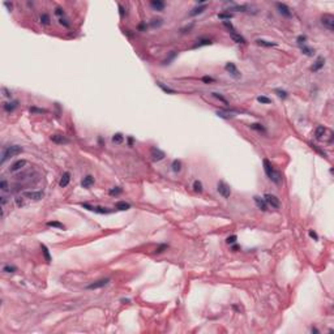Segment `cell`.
Masks as SVG:
<instances>
[{
  "label": "cell",
  "instance_id": "1",
  "mask_svg": "<svg viewBox=\"0 0 334 334\" xmlns=\"http://www.w3.org/2000/svg\"><path fill=\"white\" fill-rule=\"evenodd\" d=\"M262 163H264V170H265L266 176H268L273 183H275V184H279V183L282 182L281 174H279L278 171H275V170H274V167H273V165L270 163V160H269V159H264Z\"/></svg>",
  "mask_w": 334,
  "mask_h": 334
},
{
  "label": "cell",
  "instance_id": "2",
  "mask_svg": "<svg viewBox=\"0 0 334 334\" xmlns=\"http://www.w3.org/2000/svg\"><path fill=\"white\" fill-rule=\"evenodd\" d=\"M22 153V147L19 146V145H9V146H6L1 152V163H4L7 159L12 157H16V155L21 154Z\"/></svg>",
  "mask_w": 334,
  "mask_h": 334
},
{
  "label": "cell",
  "instance_id": "3",
  "mask_svg": "<svg viewBox=\"0 0 334 334\" xmlns=\"http://www.w3.org/2000/svg\"><path fill=\"white\" fill-rule=\"evenodd\" d=\"M264 200H265V202L268 204V206H271L273 209H279V206H281L279 198L277 197V196L271 195V193H266V195L264 196Z\"/></svg>",
  "mask_w": 334,
  "mask_h": 334
},
{
  "label": "cell",
  "instance_id": "4",
  "mask_svg": "<svg viewBox=\"0 0 334 334\" xmlns=\"http://www.w3.org/2000/svg\"><path fill=\"white\" fill-rule=\"evenodd\" d=\"M217 191H218L219 195L225 198H229L230 195H231V188H230V185H227L225 182H219L218 184H217Z\"/></svg>",
  "mask_w": 334,
  "mask_h": 334
},
{
  "label": "cell",
  "instance_id": "5",
  "mask_svg": "<svg viewBox=\"0 0 334 334\" xmlns=\"http://www.w3.org/2000/svg\"><path fill=\"white\" fill-rule=\"evenodd\" d=\"M321 24L329 30V32H333L334 30V17L331 14H324L322 19H321Z\"/></svg>",
  "mask_w": 334,
  "mask_h": 334
},
{
  "label": "cell",
  "instance_id": "6",
  "mask_svg": "<svg viewBox=\"0 0 334 334\" xmlns=\"http://www.w3.org/2000/svg\"><path fill=\"white\" fill-rule=\"evenodd\" d=\"M225 69L227 71V73L230 74L231 77H234V79H240V76H242V73L239 72V69L236 68V65H235L234 63H227L226 65H225Z\"/></svg>",
  "mask_w": 334,
  "mask_h": 334
},
{
  "label": "cell",
  "instance_id": "7",
  "mask_svg": "<svg viewBox=\"0 0 334 334\" xmlns=\"http://www.w3.org/2000/svg\"><path fill=\"white\" fill-rule=\"evenodd\" d=\"M108 282H110V279H108V278H103V279H99V281H97V282H93V283L87 284L86 289H87V290L102 289V287H105L106 284H108Z\"/></svg>",
  "mask_w": 334,
  "mask_h": 334
},
{
  "label": "cell",
  "instance_id": "8",
  "mask_svg": "<svg viewBox=\"0 0 334 334\" xmlns=\"http://www.w3.org/2000/svg\"><path fill=\"white\" fill-rule=\"evenodd\" d=\"M275 6H277V8H278L279 13H281L282 16L287 17V19H290V17L292 16V12H291V9H290L289 7L286 6V4H283V3H277Z\"/></svg>",
  "mask_w": 334,
  "mask_h": 334
},
{
  "label": "cell",
  "instance_id": "9",
  "mask_svg": "<svg viewBox=\"0 0 334 334\" xmlns=\"http://www.w3.org/2000/svg\"><path fill=\"white\" fill-rule=\"evenodd\" d=\"M24 196L28 198H30V200H34V201H38V200H42L43 196H45V193L41 192V191H37V192H34V191H29V192H24Z\"/></svg>",
  "mask_w": 334,
  "mask_h": 334
},
{
  "label": "cell",
  "instance_id": "10",
  "mask_svg": "<svg viewBox=\"0 0 334 334\" xmlns=\"http://www.w3.org/2000/svg\"><path fill=\"white\" fill-rule=\"evenodd\" d=\"M150 153H152V157H153V160H162L163 158L166 157L165 152H162L160 149H158V147H152V150H150Z\"/></svg>",
  "mask_w": 334,
  "mask_h": 334
},
{
  "label": "cell",
  "instance_id": "11",
  "mask_svg": "<svg viewBox=\"0 0 334 334\" xmlns=\"http://www.w3.org/2000/svg\"><path fill=\"white\" fill-rule=\"evenodd\" d=\"M253 200H255L256 205H257V208L260 209V210H262V211H266V210H268V204L265 202L264 197L261 198L260 196H255V197H253Z\"/></svg>",
  "mask_w": 334,
  "mask_h": 334
},
{
  "label": "cell",
  "instance_id": "12",
  "mask_svg": "<svg viewBox=\"0 0 334 334\" xmlns=\"http://www.w3.org/2000/svg\"><path fill=\"white\" fill-rule=\"evenodd\" d=\"M324 64H325V59L322 58V56H318L317 60L313 63L312 68H311V71L312 72H318L321 68H324Z\"/></svg>",
  "mask_w": 334,
  "mask_h": 334
},
{
  "label": "cell",
  "instance_id": "13",
  "mask_svg": "<svg viewBox=\"0 0 334 334\" xmlns=\"http://www.w3.org/2000/svg\"><path fill=\"white\" fill-rule=\"evenodd\" d=\"M150 7H152L154 11L162 12L163 9H165L166 4L163 3V1H160V0H152V1H150Z\"/></svg>",
  "mask_w": 334,
  "mask_h": 334
},
{
  "label": "cell",
  "instance_id": "14",
  "mask_svg": "<svg viewBox=\"0 0 334 334\" xmlns=\"http://www.w3.org/2000/svg\"><path fill=\"white\" fill-rule=\"evenodd\" d=\"M26 166V160L25 159H20V160H17V162H14L13 165L11 166V171L12 172H16V171H19V170H21L22 167H25Z\"/></svg>",
  "mask_w": 334,
  "mask_h": 334
},
{
  "label": "cell",
  "instance_id": "15",
  "mask_svg": "<svg viewBox=\"0 0 334 334\" xmlns=\"http://www.w3.org/2000/svg\"><path fill=\"white\" fill-rule=\"evenodd\" d=\"M93 184H94V178H93L92 175L85 176L84 179H82V182H81V187L82 188H89V187H92Z\"/></svg>",
  "mask_w": 334,
  "mask_h": 334
},
{
  "label": "cell",
  "instance_id": "16",
  "mask_svg": "<svg viewBox=\"0 0 334 334\" xmlns=\"http://www.w3.org/2000/svg\"><path fill=\"white\" fill-rule=\"evenodd\" d=\"M51 140H52L55 144H68L69 140L65 138L64 136H61V134H52L51 136Z\"/></svg>",
  "mask_w": 334,
  "mask_h": 334
},
{
  "label": "cell",
  "instance_id": "17",
  "mask_svg": "<svg viewBox=\"0 0 334 334\" xmlns=\"http://www.w3.org/2000/svg\"><path fill=\"white\" fill-rule=\"evenodd\" d=\"M230 35H231L232 41H234L235 43H240V45H244L245 43V39L240 34H238L236 30H235V32H230Z\"/></svg>",
  "mask_w": 334,
  "mask_h": 334
},
{
  "label": "cell",
  "instance_id": "18",
  "mask_svg": "<svg viewBox=\"0 0 334 334\" xmlns=\"http://www.w3.org/2000/svg\"><path fill=\"white\" fill-rule=\"evenodd\" d=\"M69 180H71V174H69V172H64L63 176H61V179H60L59 185H60L61 188H65L67 185L69 184Z\"/></svg>",
  "mask_w": 334,
  "mask_h": 334
},
{
  "label": "cell",
  "instance_id": "19",
  "mask_svg": "<svg viewBox=\"0 0 334 334\" xmlns=\"http://www.w3.org/2000/svg\"><path fill=\"white\" fill-rule=\"evenodd\" d=\"M17 106H19V102L17 101H12V102L4 103V110L7 112H12V111H14V108H17Z\"/></svg>",
  "mask_w": 334,
  "mask_h": 334
},
{
  "label": "cell",
  "instance_id": "20",
  "mask_svg": "<svg viewBox=\"0 0 334 334\" xmlns=\"http://www.w3.org/2000/svg\"><path fill=\"white\" fill-rule=\"evenodd\" d=\"M205 9H206V4H205V6H197V7H195V8L189 12V16H197V14L202 13Z\"/></svg>",
  "mask_w": 334,
  "mask_h": 334
},
{
  "label": "cell",
  "instance_id": "21",
  "mask_svg": "<svg viewBox=\"0 0 334 334\" xmlns=\"http://www.w3.org/2000/svg\"><path fill=\"white\" fill-rule=\"evenodd\" d=\"M325 131H326V128L324 125H318L317 128H316V132H315V137L317 140H321L322 138V136H324V133H325Z\"/></svg>",
  "mask_w": 334,
  "mask_h": 334
},
{
  "label": "cell",
  "instance_id": "22",
  "mask_svg": "<svg viewBox=\"0 0 334 334\" xmlns=\"http://www.w3.org/2000/svg\"><path fill=\"white\" fill-rule=\"evenodd\" d=\"M300 50H302V52L307 56H313V54H315V50H313L312 47H308L307 45L300 46Z\"/></svg>",
  "mask_w": 334,
  "mask_h": 334
},
{
  "label": "cell",
  "instance_id": "23",
  "mask_svg": "<svg viewBox=\"0 0 334 334\" xmlns=\"http://www.w3.org/2000/svg\"><path fill=\"white\" fill-rule=\"evenodd\" d=\"M115 208L119 209V210H128V209H131V205L128 202H125V201H119V202L115 204Z\"/></svg>",
  "mask_w": 334,
  "mask_h": 334
},
{
  "label": "cell",
  "instance_id": "24",
  "mask_svg": "<svg viewBox=\"0 0 334 334\" xmlns=\"http://www.w3.org/2000/svg\"><path fill=\"white\" fill-rule=\"evenodd\" d=\"M256 42H257V45L264 46V47H274V46H277L275 42H269V41H265V39H257Z\"/></svg>",
  "mask_w": 334,
  "mask_h": 334
},
{
  "label": "cell",
  "instance_id": "25",
  "mask_svg": "<svg viewBox=\"0 0 334 334\" xmlns=\"http://www.w3.org/2000/svg\"><path fill=\"white\" fill-rule=\"evenodd\" d=\"M47 226H50V227H55V229H59V230H65V226H64L63 223H60V222H58V221H51V222H47Z\"/></svg>",
  "mask_w": 334,
  "mask_h": 334
},
{
  "label": "cell",
  "instance_id": "26",
  "mask_svg": "<svg viewBox=\"0 0 334 334\" xmlns=\"http://www.w3.org/2000/svg\"><path fill=\"white\" fill-rule=\"evenodd\" d=\"M171 167H172V171L174 172H179L180 170H182V162L178 159H175L174 162L171 163Z\"/></svg>",
  "mask_w": 334,
  "mask_h": 334
},
{
  "label": "cell",
  "instance_id": "27",
  "mask_svg": "<svg viewBox=\"0 0 334 334\" xmlns=\"http://www.w3.org/2000/svg\"><path fill=\"white\" fill-rule=\"evenodd\" d=\"M157 85H158V86H159L160 89H162V90H163V92H165V93H167V94H175V93H176V92H175L174 89H170L169 86H165V85H163L162 82H159V81L157 82Z\"/></svg>",
  "mask_w": 334,
  "mask_h": 334
},
{
  "label": "cell",
  "instance_id": "28",
  "mask_svg": "<svg viewBox=\"0 0 334 334\" xmlns=\"http://www.w3.org/2000/svg\"><path fill=\"white\" fill-rule=\"evenodd\" d=\"M193 191H195L196 193L202 192V183H201L200 180H195V182H193Z\"/></svg>",
  "mask_w": 334,
  "mask_h": 334
},
{
  "label": "cell",
  "instance_id": "29",
  "mask_svg": "<svg viewBox=\"0 0 334 334\" xmlns=\"http://www.w3.org/2000/svg\"><path fill=\"white\" fill-rule=\"evenodd\" d=\"M123 141H124V136H123L121 133H115V134L112 136V142H114V144H118V145H119V144H121Z\"/></svg>",
  "mask_w": 334,
  "mask_h": 334
},
{
  "label": "cell",
  "instance_id": "30",
  "mask_svg": "<svg viewBox=\"0 0 334 334\" xmlns=\"http://www.w3.org/2000/svg\"><path fill=\"white\" fill-rule=\"evenodd\" d=\"M41 249H42V252H43V256H45V258H46V261L47 262H51V256H50V252H48V248L46 247V245H41Z\"/></svg>",
  "mask_w": 334,
  "mask_h": 334
},
{
  "label": "cell",
  "instance_id": "31",
  "mask_svg": "<svg viewBox=\"0 0 334 334\" xmlns=\"http://www.w3.org/2000/svg\"><path fill=\"white\" fill-rule=\"evenodd\" d=\"M208 45H211V41L210 39H198L197 41V43H196L193 47L195 48H197V47H201V46H208Z\"/></svg>",
  "mask_w": 334,
  "mask_h": 334
},
{
  "label": "cell",
  "instance_id": "32",
  "mask_svg": "<svg viewBox=\"0 0 334 334\" xmlns=\"http://www.w3.org/2000/svg\"><path fill=\"white\" fill-rule=\"evenodd\" d=\"M249 127L252 129H255V131H258V132H265L266 131L265 127H264L262 124H258V123H252V124H249Z\"/></svg>",
  "mask_w": 334,
  "mask_h": 334
},
{
  "label": "cell",
  "instance_id": "33",
  "mask_svg": "<svg viewBox=\"0 0 334 334\" xmlns=\"http://www.w3.org/2000/svg\"><path fill=\"white\" fill-rule=\"evenodd\" d=\"M211 95H213L214 98H217V99H218V101H221L222 103H225V105H229V101H227L226 98L223 97V95H221V94H219V93H211Z\"/></svg>",
  "mask_w": 334,
  "mask_h": 334
},
{
  "label": "cell",
  "instance_id": "34",
  "mask_svg": "<svg viewBox=\"0 0 334 334\" xmlns=\"http://www.w3.org/2000/svg\"><path fill=\"white\" fill-rule=\"evenodd\" d=\"M257 101L260 103H262V105H269V103H271V99L268 97H265V95H260V97H257Z\"/></svg>",
  "mask_w": 334,
  "mask_h": 334
},
{
  "label": "cell",
  "instance_id": "35",
  "mask_svg": "<svg viewBox=\"0 0 334 334\" xmlns=\"http://www.w3.org/2000/svg\"><path fill=\"white\" fill-rule=\"evenodd\" d=\"M274 93H275L279 98H282V99H286V98H287V93L284 92V90H282V89H275V90H274Z\"/></svg>",
  "mask_w": 334,
  "mask_h": 334
},
{
  "label": "cell",
  "instance_id": "36",
  "mask_svg": "<svg viewBox=\"0 0 334 334\" xmlns=\"http://www.w3.org/2000/svg\"><path fill=\"white\" fill-rule=\"evenodd\" d=\"M121 188L120 187H114V188H111L110 191H108V193H110L111 196H116V195H119V193H121Z\"/></svg>",
  "mask_w": 334,
  "mask_h": 334
},
{
  "label": "cell",
  "instance_id": "37",
  "mask_svg": "<svg viewBox=\"0 0 334 334\" xmlns=\"http://www.w3.org/2000/svg\"><path fill=\"white\" fill-rule=\"evenodd\" d=\"M41 22H42L43 25H48V24H50V16L46 14V13L41 14Z\"/></svg>",
  "mask_w": 334,
  "mask_h": 334
},
{
  "label": "cell",
  "instance_id": "38",
  "mask_svg": "<svg viewBox=\"0 0 334 334\" xmlns=\"http://www.w3.org/2000/svg\"><path fill=\"white\" fill-rule=\"evenodd\" d=\"M231 17H232V14L230 13V12H229V13H219V14H218V19L223 20V21H229Z\"/></svg>",
  "mask_w": 334,
  "mask_h": 334
},
{
  "label": "cell",
  "instance_id": "39",
  "mask_svg": "<svg viewBox=\"0 0 334 334\" xmlns=\"http://www.w3.org/2000/svg\"><path fill=\"white\" fill-rule=\"evenodd\" d=\"M16 270H17V269L14 268V266H12V265H6V266L3 268V271H4V273H14Z\"/></svg>",
  "mask_w": 334,
  "mask_h": 334
},
{
  "label": "cell",
  "instance_id": "40",
  "mask_svg": "<svg viewBox=\"0 0 334 334\" xmlns=\"http://www.w3.org/2000/svg\"><path fill=\"white\" fill-rule=\"evenodd\" d=\"M29 111H30L32 114H43V112H46V110H43V108L34 107V106H33V107H30V108H29Z\"/></svg>",
  "mask_w": 334,
  "mask_h": 334
},
{
  "label": "cell",
  "instance_id": "41",
  "mask_svg": "<svg viewBox=\"0 0 334 334\" xmlns=\"http://www.w3.org/2000/svg\"><path fill=\"white\" fill-rule=\"evenodd\" d=\"M0 189L3 191V192H7V191H8V182H7L6 179H3L0 182Z\"/></svg>",
  "mask_w": 334,
  "mask_h": 334
},
{
  "label": "cell",
  "instance_id": "42",
  "mask_svg": "<svg viewBox=\"0 0 334 334\" xmlns=\"http://www.w3.org/2000/svg\"><path fill=\"white\" fill-rule=\"evenodd\" d=\"M55 14L56 16H59L60 19H63L64 16H65V12H64V9L63 8H60V7H58V8L55 9Z\"/></svg>",
  "mask_w": 334,
  "mask_h": 334
},
{
  "label": "cell",
  "instance_id": "43",
  "mask_svg": "<svg viewBox=\"0 0 334 334\" xmlns=\"http://www.w3.org/2000/svg\"><path fill=\"white\" fill-rule=\"evenodd\" d=\"M236 240H238V236L236 235H231V236H229L226 239V243L227 244H235L236 243Z\"/></svg>",
  "mask_w": 334,
  "mask_h": 334
},
{
  "label": "cell",
  "instance_id": "44",
  "mask_svg": "<svg viewBox=\"0 0 334 334\" xmlns=\"http://www.w3.org/2000/svg\"><path fill=\"white\" fill-rule=\"evenodd\" d=\"M305 41H307V37H305V35H299V37L296 38V42L299 46L305 45Z\"/></svg>",
  "mask_w": 334,
  "mask_h": 334
},
{
  "label": "cell",
  "instance_id": "45",
  "mask_svg": "<svg viewBox=\"0 0 334 334\" xmlns=\"http://www.w3.org/2000/svg\"><path fill=\"white\" fill-rule=\"evenodd\" d=\"M217 115H218L219 118H223V119H231V118H234V115H229V114H225L223 111H218V112H217Z\"/></svg>",
  "mask_w": 334,
  "mask_h": 334
},
{
  "label": "cell",
  "instance_id": "46",
  "mask_svg": "<svg viewBox=\"0 0 334 334\" xmlns=\"http://www.w3.org/2000/svg\"><path fill=\"white\" fill-rule=\"evenodd\" d=\"M169 248V244H160L159 247L157 248V251H155V253H162V252H165L166 249Z\"/></svg>",
  "mask_w": 334,
  "mask_h": 334
},
{
  "label": "cell",
  "instance_id": "47",
  "mask_svg": "<svg viewBox=\"0 0 334 334\" xmlns=\"http://www.w3.org/2000/svg\"><path fill=\"white\" fill-rule=\"evenodd\" d=\"M150 25H152L153 28H155V26H160V25H162V20H160V19H158V20H152Z\"/></svg>",
  "mask_w": 334,
  "mask_h": 334
},
{
  "label": "cell",
  "instance_id": "48",
  "mask_svg": "<svg viewBox=\"0 0 334 334\" xmlns=\"http://www.w3.org/2000/svg\"><path fill=\"white\" fill-rule=\"evenodd\" d=\"M223 25L227 28V29H229V33H230V32H235L234 26H232V24H231L230 21H223Z\"/></svg>",
  "mask_w": 334,
  "mask_h": 334
},
{
  "label": "cell",
  "instance_id": "49",
  "mask_svg": "<svg viewBox=\"0 0 334 334\" xmlns=\"http://www.w3.org/2000/svg\"><path fill=\"white\" fill-rule=\"evenodd\" d=\"M216 80L213 79V77H210V76H204L202 77V82H205V84H210V82H214Z\"/></svg>",
  "mask_w": 334,
  "mask_h": 334
},
{
  "label": "cell",
  "instance_id": "50",
  "mask_svg": "<svg viewBox=\"0 0 334 334\" xmlns=\"http://www.w3.org/2000/svg\"><path fill=\"white\" fill-rule=\"evenodd\" d=\"M119 14H120V17L123 19L124 16H125V9H124L123 6H119Z\"/></svg>",
  "mask_w": 334,
  "mask_h": 334
},
{
  "label": "cell",
  "instance_id": "51",
  "mask_svg": "<svg viewBox=\"0 0 334 334\" xmlns=\"http://www.w3.org/2000/svg\"><path fill=\"white\" fill-rule=\"evenodd\" d=\"M308 234H309V236L312 238V239H315V240H318V236H317V234H316L315 231H312V230H309V232H308Z\"/></svg>",
  "mask_w": 334,
  "mask_h": 334
},
{
  "label": "cell",
  "instance_id": "52",
  "mask_svg": "<svg viewBox=\"0 0 334 334\" xmlns=\"http://www.w3.org/2000/svg\"><path fill=\"white\" fill-rule=\"evenodd\" d=\"M1 90H3L4 95H6V97H7V98H11V97H12L11 92H9V90H8V89H7V87H3V89H1Z\"/></svg>",
  "mask_w": 334,
  "mask_h": 334
},
{
  "label": "cell",
  "instance_id": "53",
  "mask_svg": "<svg viewBox=\"0 0 334 334\" xmlns=\"http://www.w3.org/2000/svg\"><path fill=\"white\" fill-rule=\"evenodd\" d=\"M59 24L64 25L65 28H69V22H67V20H64V19H59Z\"/></svg>",
  "mask_w": 334,
  "mask_h": 334
},
{
  "label": "cell",
  "instance_id": "54",
  "mask_svg": "<svg viewBox=\"0 0 334 334\" xmlns=\"http://www.w3.org/2000/svg\"><path fill=\"white\" fill-rule=\"evenodd\" d=\"M4 6H6L7 8L9 9V11H12V3H8V1H6V3H4Z\"/></svg>",
  "mask_w": 334,
  "mask_h": 334
},
{
  "label": "cell",
  "instance_id": "55",
  "mask_svg": "<svg viewBox=\"0 0 334 334\" xmlns=\"http://www.w3.org/2000/svg\"><path fill=\"white\" fill-rule=\"evenodd\" d=\"M138 29L141 30V32H142V30H146V24H140Z\"/></svg>",
  "mask_w": 334,
  "mask_h": 334
},
{
  "label": "cell",
  "instance_id": "56",
  "mask_svg": "<svg viewBox=\"0 0 334 334\" xmlns=\"http://www.w3.org/2000/svg\"><path fill=\"white\" fill-rule=\"evenodd\" d=\"M6 202H7L6 197H1V206H4V205H6Z\"/></svg>",
  "mask_w": 334,
  "mask_h": 334
},
{
  "label": "cell",
  "instance_id": "57",
  "mask_svg": "<svg viewBox=\"0 0 334 334\" xmlns=\"http://www.w3.org/2000/svg\"><path fill=\"white\" fill-rule=\"evenodd\" d=\"M128 142H129V145H132V144H133V138H132V137H129V138H128Z\"/></svg>",
  "mask_w": 334,
  "mask_h": 334
},
{
  "label": "cell",
  "instance_id": "58",
  "mask_svg": "<svg viewBox=\"0 0 334 334\" xmlns=\"http://www.w3.org/2000/svg\"><path fill=\"white\" fill-rule=\"evenodd\" d=\"M312 333H318V330L316 328H312Z\"/></svg>",
  "mask_w": 334,
  "mask_h": 334
},
{
  "label": "cell",
  "instance_id": "59",
  "mask_svg": "<svg viewBox=\"0 0 334 334\" xmlns=\"http://www.w3.org/2000/svg\"><path fill=\"white\" fill-rule=\"evenodd\" d=\"M121 302H123V303H129V299H121Z\"/></svg>",
  "mask_w": 334,
  "mask_h": 334
},
{
  "label": "cell",
  "instance_id": "60",
  "mask_svg": "<svg viewBox=\"0 0 334 334\" xmlns=\"http://www.w3.org/2000/svg\"><path fill=\"white\" fill-rule=\"evenodd\" d=\"M238 249H239V248H238V245H234V247H232V251H238Z\"/></svg>",
  "mask_w": 334,
  "mask_h": 334
}]
</instances>
